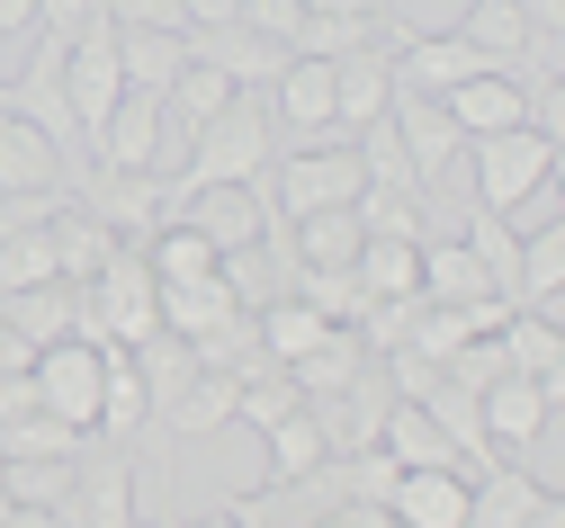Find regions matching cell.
<instances>
[{
	"label": "cell",
	"mask_w": 565,
	"mask_h": 528,
	"mask_svg": "<svg viewBox=\"0 0 565 528\" xmlns=\"http://www.w3.org/2000/svg\"><path fill=\"white\" fill-rule=\"evenodd\" d=\"M0 188H73V162L10 108H0Z\"/></svg>",
	"instance_id": "2e32d148"
},
{
	"label": "cell",
	"mask_w": 565,
	"mask_h": 528,
	"mask_svg": "<svg viewBox=\"0 0 565 528\" xmlns=\"http://www.w3.org/2000/svg\"><path fill=\"white\" fill-rule=\"evenodd\" d=\"M99 386H108V349H99V341L63 332V341H45V349H36V403H45V412H63L73 430H90V421H99Z\"/></svg>",
	"instance_id": "8992f818"
},
{
	"label": "cell",
	"mask_w": 565,
	"mask_h": 528,
	"mask_svg": "<svg viewBox=\"0 0 565 528\" xmlns=\"http://www.w3.org/2000/svg\"><path fill=\"white\" fill-rule=\"evenodd\" d=\"M458 36H467V45H484L493 63H521V45H530L539 28H530V10H521V0H467Z\"/></svg>",
	"instance_id": "f1b7e54d"
},
{
	"label": "cell",
	"mask_w": 565,
	"mask_h": 528,
	"mask_svg": "<svg viewBox=\"0 0 565 528\" xmlns=\"http://www.w3.org/2000/svg\"><path fill=\"white\" fill-rule=\"evenodd\" d=\"M171 215H189L216 251H243V243L269 234V188H198V197H180Z\"/></svg>",
	"instance_id": "5bb4252c"
},
{
	"label": "cell",
	"mask_w": 565,
	"mask_h": 528,
	"mask_svg": "<svg viewBox=\"0 0 565 528\" xmlns=\"http://www.w3.org/2000/svg\"><path fill=\"white\" fill-rule=\"evenodd\" d=\"M0 528H63V519H54V510H10Z\"/></svg>",
	"instance_id": "8d00e7d4"
},
{
	"label": "cell",
	"mask_w": 565,
	"mask_h": 528,
	"mask_svg": "<svg viewBox=\"0 0 565 528\" xmlns=\"http://www.w3.org/2000/svg\"><path fill=\"white\" fill-rule=\"evenodd\" d=\"M126 99V72H117V28H90L73 36V54H63V108H73L82 143L108 126V108Z\"/></svg>",
	"instance_id": "ba28073f"
},
{
	"label": "cell",
	"mask_w": 565,
	"mask_h": 528,
	"mask_svg": "<svg viewBox=\"0 0 565 528\" xmlns=\"http://www.w3.org/2000/svg\"><path fill=\"white\" fill-rule=\"evenodd\" d=\"M135 430H153V395H145V376H135V358L108 349V386H99V421H90V439H135Z\"/></svg>",
	"instance_id": "cb8c5ba5"
},
{
	"label": "cell",
	"mask_w": 565,
	"mask_h": 528,
	"mask_svg": "<svg viewBox=\"0 0 565 528\" xmlns=\"http://www.w3.org/2000/svg\"><path fill=\"white\" fill-rule=\"evenodd\" d=\"M493 349H503V367H521V376H565V332H556V314L512 305L503 323H493Z\"/></svg>",
	"instance_id": "ac0fdd59"
},
{
	"label": "cell",
	"mask_w": 565,
	"mask_h": 528,
	"mask_svg": "<svg viewBox=\"0 0 565 528\" xmlns=\"http://www.w3.org/2000/svg\"><path fill=\"white\" fill-rule=\"evenodd\" d=\"M54 519L63 528H135V466L126 457H82V475H73V493L54 502Z\"/></svg>",
	"instance_id": "7c38bea8"
},
{
	"label": "cell",
	"mask_w": 565,
	"mask_h": 528,
	"mask_svg": "<svg viewBox=\"0 0 565 528\" xmlns=\"http://www.w3.org/2000/svg\"><path fill=\"white\" fill-rule=\"evenodd\" d=\"M350 278L377 295H422V243H386V234H360V260H350Z\"/></svg>",
	"instance_id": "d4e9b609"
},
{
	"label": "cell",
	"mask_w": 565,
	"mask_h": 528,
	"mask_svg": "<svg viewBox=\"0 0 565 528\" xmlns=\"http://www.w3.org/2000/svg\"><path fill=\"white\" fill-rule=\"evenodd\" d=\"M260 439H269V484H297V475H315V466L332 457V448H323V430H315V412H306V403H297L288 421H269Z\"/></svg>",
	"instance_id": "4dcf8cb0"
},
{
	"label": "cell",
	"mask_w": 565,
	"mask_h": 528,
	"mask_svg": "<svg viewBox=\"0 0 565 528\" xmlns=\"http://www.w3.org/2000/svg\"><path fill=\"white\" fill-rule=\"evenodd\" d=\"M0 108H10V72H0Z\"/></svg>",
	"instance_id": "f35d334b"
},
{
	"label": "cell",
	"mask_w": 565,
	"mask_h": 528,
	"mask_svg": "<svg viewBox=\"0 0 565 528\" xmlns=\"http://www.w3.org/2000/svg\"><path fill=\"white\" fill-rule=\"evenodd\" d=\"M458 243H467V260L493 278V295H503V305H521V234H512V224L503 215H458Z\"/></svg>",
	"instance_id": "ffe728a7"
},
{
	"label": "cell",
	"mask_w": 565,
	"mask_h": 528,
	"mask_svg": "<svg viewBox=\"0 0 565 528\" xmlns=\"http://www.w3.org/2000/svg\"><path fill=\"white\" fill-rule=\"evenodd\" d=\"M73 206H90L117 243H145L171 197H162V171H108V162H82V171H73Z\"/></svg>",
	"instance_id": "5b68a950"
},
{
	"label": "cell",
	"mask_w": 565,
	"mask_h": 528,
	"mask_svg": "<svg viewBox=\"0 0 565 528\" xmlns=\"http://www.w3.org/2000/svg\"><path fill=\"white\" fill-rule=\"evenodd\" d=\"M0 36H36V0H0Z\"/></svg>",
	"instance_id": "d590c367"
},
{
	"label": "cell",
	"mask_w": 565,
	"mask_h": 528,
	"mask_svg": "<svg viewBox=\"0 0 565 528\" xmlns=\"http://www.w3.org/2000/svg\"><path fill=\"white\" fill-rule=\"evenodd\" d=\"M180 63H189V36L171 28H117V72H126V90H171L180 82Z\"/></svg>",
	"instance_id": "e0dca14e"
},
{
	"label": "cell",
	"mask_w": 565,
	"mask_h": 528,
	"mask_svg": "<svg viewBox=\"0 0 565 528\" xmlns=\"http://www.w3.org/2000/svg\"><path fill=\"white\" fill-rule=\"evenodd\" d=\"M269 117H278V143H306V134H323V126H332V63L297 54V63L269 82Z\"/></svg>",
	"instance_id": "4fadbf2b"
},
{
	"label": "cell",
	"mask_w": 565,
	"mask_h": 528,
	"mask_svg": "<svg viewBox=\"0 0 565 528\" xmlns=\"http://www.w3.org/2000/svg\"><path fill=\"white\" fill-rule=\"evenodd\" d=\"M63 54H73V45H63V36H28V72H19V82H10V117H28L45 143H54V153L63 162H73V143H82V126H73V108H63Z\"/></svg>",
	"instance_id": "52a82bcc"
},
{
	"label": "cell",
	"mask_w": 565,
	"mask_h": 528,
	"mask_svg": "<svg viewBox=\"0 0 565 528\" xmlns=\"http://www.w3.org/2000/svg\"><path fill=\"white\" fill-rule=\"evenodd\" d=\"M269 206L278 215H323V206H350L369 188V171H360V143H350L341 126H323V134H306V143H278V162H269Z\"/></svg>",
	"instance_id": "7a4b0ae2"
},
{
	"label": "cell",
	"mask_w": 565,
	"mask_h": 528,
	"mask_svg": "<svg viewBox=\"0 0 565 528\" xmlns=\"http://www.w3.org/2000/svg\"><path fill=\"white\" fill-rule=\"evenodd\" d=\"M234 314H243V305H234L225 269H206V278H180V287H162V332H180V341L216 332V323H234Z\"/></svg>",
	"instance_id": "44dd1931"
},
{
	"label": "cell",
	"mask_w": 565,
	"mask_h": 528,
	"mask_svg": "<svg viewBox=\"0 0 565 528\" xmlns=\"http://www.w3.org/2000/svg\"><path fill=\"white\" fill-rule=\"evenodd\" d=\"M198 528H234V519H225V510H216V519H198Z\"/></svg>",
	"instance_id": "74e56055"
},
{
	"label": "cell",
	"mask_w": 565,
	"mask_h": 528,
	"mask_svg": "<svg viewBox=\"0 0 565 528\" xmlns=\"http://www.w3.org/2000/svg\"><path fill=\"white\" fill-rule=\"evenodd\" d=\"M369 10H377V0H369Z\"/></svg>",
	"instance_id": "60d3db41"
},
{
	"label": "cell",
	"mask_w": 565,
	"mask_h": 528,
	"mask_svg": "<svg viewBox=\"0 0 565 528\" xmlns=\"http://www.w3.org/2000/svg\"><path fill=\"white\" fill-rule=\"evenodd\" d=\"M73 314H82V287H63V278H45V287H10V295H0V323L28 332L36 349L73 332Z\"/></svg>",
	"instance_id": "d6986e66"
},
{
	"label": "cell",
	"mask_w": 565,
	"mask_h": 528,
	"mask_svg": "<svg viewBox=\"0 0 565 528\" xmlns=\"http://www.w3.org/2000/svg\"><path fill=\"white\" fill-rule=\"evenodd\" d=\"M278 162V117H269V90H234L225 117H206L198 134H180V162H171V206L198 197V188H260ZM162 206V215H171Z\"/></svg>",
	"instance_id": "6da1fadb"
},
{
	"label": "cell",
	"mask_w": 565,
	"mask_h": 528,
	"mask_svg": "<svg viewBox=\"0 0 565 528\" xmlns=\"http://www.w3.org/2000/svg\"><path fill=\"white\" fill-rule=\"evenodd\" d=\"M467 162H476V206L512 224V215L556 180V143L530 134V126H503V134H476V143H467Z\"/></svg>",
	"instance_id": "3957f363"
},
{
	"label": "cell",
	"mask_w": 565,
	"mask_h": 528,
	"mask_svg": "<svg viewBox=\"0 0 565 528\" xmlns=\"http://www.w3.org/2000/svg\"><path fill=\"white\" fill-rule=\"evenodd\" d=\"M0 519H10V493H0Z\"/></svg>",
	"instance_id": "ab89813d"
},
{
	"label": "cell",
	"mask_w": 565,
	"mask_h": 528,
	"mask_svg": "<svg viewBox=\"0 0 565 528\" xmlns=\"http://www.w3.org/2000/svg\"><path fill=\"white\" fill-rule=\"evenodd\" d=\"M189 63H216L234 90H269L297 54L278 36H260V28H243V19H225V28H189Z\"/></svg>",
	"instance_id": "30bf717a"
},
{
	"label": "cell",
	"mask_w": 565,
	"mask_h": 528,
	"mask_svg": "<svg viewBox=\"0 0 565 528\" xmlns=\"http://www.w3.org/2000/svg\"><path fill=\"white\" fill-rule=\"evenodd\" d=\"M126 358H135V376H145V395H153V412H162V403H171V395L189 386V376H198V349H189L180 332H145V341H135Z\"/></svg>",
	"instance_id": "f546056e"
},
{
	"label": "cell",
	"mask_w": 565,
	"mask_h": 528,
	"mask_svg": "<svg viewBox=\"0 0 565 528\" xmlns=\"http://www.w3.org/2000/svg\"><path fill=\"white\" fill-rule=\"evenodd\" d=\"M556 403H565V376H521V367H503V376L476 395L484 448H493V457H530V448H547V439H556Z\"/></svg>",
	"instance_id": "277c9868"
},
{
	"label": "cell",
	"mask_w": 565,
	"mask_h": 528,
	"mask_svg": "<svg viewBox=\"0 0 565 528\" xmlns=\"http://www.w3.org/2000/svg\"><path fill=\"white\" fill-rule=\"evenodd\" d=\"M288 243H297V269H350V260H360V215H350V206L288 215Z\"/></svg>",
	"instance_id": "7402d4cb"
},
{
	"label": "cell",
	"mask_w": 565,
	"mask_h": 528,
	"mask_svg": "<svg viewBox=\"0 0 565 528\" xmlns=\"http://www.w3.org/2000/svg\"><path fill=\"white\" fill-rule=\"evenodd\" d=\"M153 430L171 439V430H234V376H216V367H198L189 386L153 412Z\"/></svg>",
	"instance_id": "603a6c76"
},
{
	"label": "cell",
	"mask_w": 565,
	"mask_h": 528,
	"mask_svg": "<svg viewBox=\"0 0 565 528\" xmlns=\"http://www.w3.org/2000/svg\"><path fill=\"white\" fill-rule=\"evenodd\" d=\"M252 332H260V349H269L278 367H297V358H306V349H315L332 323L306 305V295H278V305H260V314H252Z\"/></svg>",
	"instance_id": "83f0119b"
},
{
	"label": "cell",
	"mask_w": 565,
	"mask_h": 528,
	"mask_svg": "<svg viewBox=\"0 0 565 528\" xmlns=\"http://www.w3.org/2000/svg\"><path fill=\"white\" fill-rule=\"evenodd\" d=\"M82 448H90V430H73V421H63V412H28V421H10V430H0V457H82Z\"/></svg>",
	"instance_id": "1f68e13d"
},
{
	"label": "cell",
	"mask_w": 565,
	"mask_h": 528,
	"mask_svg": "<svg viewBox=\"0 0 565 528\" xmlns=\"http://www.w3.org/2000/svg\"><path fill=\"white\" fill-rule=\"evenodd\" d=\"M386 117H395V143H404V162H413L422 197L449 188V171H458V153H467V134L449 126V108H440V99H422V90H395Z\"/></svg>",
	"instance_id": "9c48e42d"
},
{
	"label": "cell",
	"mask_w": 565,
	"mask_h": 528,
	"mask_svg": "<svg viewBox=\"0 0 565 528\" xmlns=\"http://www.w3.org/2000/svg\"><path fill=\"white\" fill-rule=\"evenodd\" d=\"M90 457V448H82ZM82 457H0V493H10V510H54L63 493H73Z\"/></svg>",
	"instance_id": "484cf974"
},
{
	"label": "cell",
	"mask_w": 565,
	"mask_h": 528,
	"mask_svg": "<svg viewBox=\"0 0 565 528\" xmlns=\"http://www.w3.org/2000/svg\"><path fill=\"white\" fill-rule=\"evenodd\" d=\"M45 243H54V278H63V287H90V278L117 260V234H108L90 206H63V215L45 224Z\"/></svg>",
	"instance_id": "9a60e30c"
},
{
	"label": "cell",
	"mask_w": 565,
	"mask_h": 528,
	"mask_svg": "<svg viewBox=\"0 0 565 528\" xmlns=\"http://www.w3.org/2000/svg\"><path fill=\"white\" fill-rule=\"evenodd\" d=\"M395 108V54L386 45H360V54H341L332 63V126L341 134H360Z\"/></svg>",
	"instance_id": "8fae6325"
},
{
	"label": "cell",
	"mask_w": 565,
	"mask_h": 528,
	"mask_svg": "<svg viewBox=\"0 0 565 528\" xmlns=\"http://www.w3.org/2000/svg\"><path fill=\"white\" fill-rule=\"evenodd\" d=\"M28 412H36V367H10V376H0V430L28 421Z\"/></svg>",
	"instance_id": "d6a6232c"
},
{
	"label": "cell",
	"mask_w": 565,
	"mask_h": 528,
	"mask_svg": "<svg viewBox=\"0 0 565 528\" xmlns=\"http://www.w3.org/2000/svg\"><path fill=\"white\" fill-rule=\"evenodd\" d=\"M315 528H395V519H386V502H332Z\"/></svg>",
	"instance_id": "836d02e7"
},
{
	"label": "cell",
	"mask_w": 565,
	"mask_h": 528,
	"mask_svg": "<svg viewBox=\"0 0 565 528\" xmlns=\"http://www.w3.org/2000/svg\"><path fill=\"white\" fill-rule=\"evenodd\" d=\"M288 45H297V54H315V63H341V54L377 45V10H306Z\"/></svg>",
	"instance_id": "4316f807"
},
{
	"label": "cell",
	"mask_w": 565,
	"mask_h": 528,
	"mask_svg": "<svg viewBox=\"0 0 565 528\" xmlns=\"http://www.w3.org/2000/svg\"><path fill=\"white\" fill-rule=\"evenodd\" d=\"M180 19H189V28H225L234 0H180Z\"/></svg>",
	"instance_id": "e575fe53"
}]
</instances>
